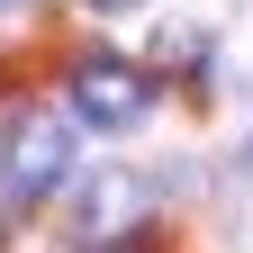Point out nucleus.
<instances>
[{"label": "nucleus", "mask_w": 253, "mask_h": 253, "mask_svg": "<svg viewBox=\"0 0 253 253\" xmlns=\"http://www.w3.org/2000/svg\"><path fill=\"white\" fill-rule=\"evenodd\" d=\"M9 9H18V0H0V18H9Z\"/></svg>", "instance_id": "obj_5"}, {"label": "nucleus", "mask_w": 253, "mask_h": 253, "mask_svg": "<svg viewBox=\"0 0 253 253\" xmlns=\"http://www.w3.org/2000/svg\"><path fill=\"white\" fill-rule=\"evenodd\" d=\"M82 9H100V18H118V9H145V0H82Z\"/></svg>", "instance_id": "obj_4"}, {"label": "nucleus", "mask_w": 253, "mask_h": 253, "mask_svg": "<svg viewBox=\"0 0 253 253\" xmlns=\"http://www.w3.org/2000/svg\"><path fill=\"white\" fill-rule=\"evenodd\" d=\"M0 181L18 190V199H45V190L73 181V126L54 109H18L9 136H0Z\"/></svg>", "instance_id": "obj_1"}, {"label": "nucleus", "mask_w": 253, "mask_h": 253, "mask_svg": "<svg viewBox=\"0 0 253 253\" xmlns=\"http://www.w3.org/2000/svg\"><path fill=\"white\" fill-rule=\"evenodd\" d=\"M145 109H154V73H136V63H118V54H82L73 63V118L136 126Z\"/></svg>", "instance_id": "obj_3"}, {"label": "nucleus", "mask_w": 253, "mask_h": 253, "mask_svg": "<svg viewBox=\"0 0 253 253\" xmlns=\"http://www.w3.org/2000/svg\"><path fill=\"white\" fill-rule=\"evenodd\" d=\"M136 226H154V190L136 172H82V190H73V244H126Z\"/></svg>", "instance_id": "obj_2"}]
</instances>
